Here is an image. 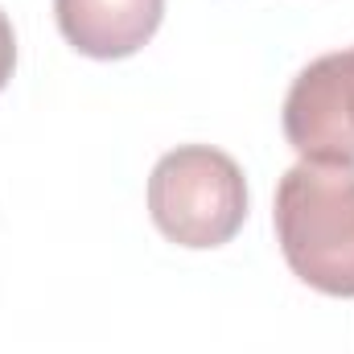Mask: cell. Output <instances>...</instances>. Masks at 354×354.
Wrapping results in <instances>:
<instances>
[{"label": "cell", "instance_id": "cell-1", "mask_svg": "<svg viewBox=\"0 0 354 354\" xmlns=\"http://www.w3.org/2000/svg\"><path fill=\"white\" fill-rule=\"evenodd\" d=\"M272 223L292 276L354 297V161H297L276 185Z\"/></svg>", "mask_w": 354, "mask_h": 354}, {"label": "cell", "instance_id": "cell-2", "mask_svg": "<svg viewBox=\"0 0 354 354\" xmlns=\"http://www.w3.org/2000/svg\"><path fill=\"white\" fill-rule=\"evenodd\" d=\"M149 214L177 248H223L248 218V181L235 157L210 145L165 153L149 177Z\"/></svg>", "mask_w": 354, "mask_h": 354}, {"label": "cell", "instance_id": "cell-3", "mask_svg": "<svg viewBox=\"0 0 354 354\" xmlns=\"http://www.w3.org/2000/svg\"><path fill=\"white\" fill-rule=\"evenodd\" d=\"M284 136L301 161H354V46L322 54L292 79Z\"/></svg>", "mask_w": 354, "mask_h": 354}, {"label": "cell", "instance_id": "cell-4", "mask_svg": "<svg viewBox=\"0 0 354 354\" xmlns=\"http://www.w3.org/2000/svg\"><path fill=\"white\" fill-rule=\"evenodd\" d=\"M62 37L99 62H115L153 41L165 0H54Z\"/></svg>", "mask_w": 354, "mask_h": 354}, {"label": "cell", "instance_id": "cell-5", "mask_svg": "<svg viewBox=\"0 0 354 354\" xmlns=\"http://www.w3.org/2000/svg\"><path fill=\"white\" fill-rule=\"evenodd\" d=\"M12 66H17V33H12V21H8L4 8H0V91L8 87Z\"/></svg>", "mask_w": 354, "mask_h": 354}]
</instances>
